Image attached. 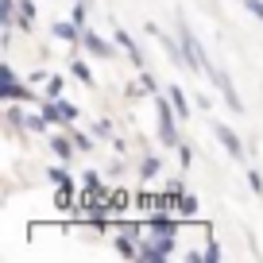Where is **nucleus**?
Wrapping results in <instances>:
<instances>
[{
    "mask_svg": "<svg viewBox=\"0 0 263 263\" xmlns=\"http://www.w3.org/2000/svg\"><path fill=\"white\" fill-rule=\"evenodd\" d=\"M178 47H182V54H186V70H190V74H209V70H213L205 47L197 43L194 27H190L186 20H178Z\"/></svg>",
    "mask_w": 263,
    "mask_h": 263,
    "instance_id": "f257e3e1",
    "label": "nucleus"
},
{
    "mask_svg": "<svg viewBox=\"0 0 263 263\" xmlns=\"http://www.w3.org/2000/svg\"><path fill=\"white\" fill-rule=\"evenodd\" d=\"M155 132H159V143H163V147L178 151V143H182V136H178V112H174V105H171L166 93H159V97H155Z\"/></svg>",
    "mask_w": 263,
    "mask_h": 263,
    "instance_id": "f03ea898",
    "label": "nucleus"
},
{
    "mask_svg": "<svg viewBox=\"0 0 263 263\" xmlns=\"http://www.w3.org/2000/svg\"><path fill=\"white\" fill-rule=\"evenodd\" d=\"M0 101H24V105H35V101H39L35 89H31V82H20L8 62H0Z\"/></svg>",
    "mask_w": 263,
    "mask_h": 263,
    "instance_id": "7ed1b4c3",
    "label": "nucleus"
},
{
    "mask_svg": "<svg viewBox=\"0 0 263 263\" xmlns=\"http://www.w3.org/2000/svg\"><path fill=\"white\" fill-rule=\"evenodd\" d=\"M209 82L217 85V89H221V97H224V105L232 108V112H244V101H240V93H236V85H232V74L229 70H224V66H213V70H209Z\"/></svg>",
    "mask_w": 263,
    "mask_h": 263,
    "instance_id": "20e7f679",
    "label": "nucleus"
},
{
    "mask_svg": "<svg viewBox=\"0 0 263 263\" xmlns=\"http://www.w3.org/2000/svg\"><path fill=\"white\" fill-rule=\"evenodd\" d=\"M213 136H217V143H221V147L229 151L232 159H244V140L236 136V128H232V124H224V120H213Z\"/></svg>",
    "mask_w": 263,
    "mask_h": 263,
    "instance_id": "39448f33",
    "label": "nucleus"
},
{
    "mask_svg": "<svg viewBox=\"0 0 263 263\" xmlns=\"http://www.w3.org/2000/svg\"><path fill=\"white\" fill-rule=\"evenodd\" d=\"M143 229H147L151 236H171V240H178L182 221H178V217H171V213H151L147 221H143Z\"/></svg>",
    "mask_w": 263,
    "mask_h": 263,
    "instance_id": "423d86ee",
    "label": "nucleus"
},
{
    "mask_svg": "<svg viewBox=\"0 0 263 263\" xmlns=\"http://www.w3.org/2000/svg\"><path fill=\"white\" fill-rule=\"evenodd\" d=\"M82 47L89 50L93 58H116V39H105V35H97L93 27L82 31Z\"/></svg>",
    "mask_w": 263,
    "mask_h": 263,
    "instance_id": "0eeeda50",
    "label": "nucleus"
},
{
    "mask_svg": "<svg viewBox=\"0 0 263 263\" xmlns=\"http://www.w3.org/2000/svg\"><path fill=\"white\" fill-rule=\"evenodd\" d=\"M112 39H116V47L124 50V58H128V62L136 66V70H147V62H143V50H140V43L132 39V35L124 31V27H116V35H112Z\"/></svg>",
    "mask_w": 263,
    "mask_h": 263,
    "instance_id": "6e6552de",
    "label": "nucleus"
},
{
    "mask_svg": "<svg viewBox=\"0 0 263 263\" xmlns=\"http://www.w3.org/2000/svg\"><path fill=\"white\" fill-rule=\"evenodd\" d=\"M4 128L12 136H24L27 132V112H24V101H4Z\"/></svg>",
    "mask_w": 263,
    "mask_h": 263,
    "instance_id": "1a4fd4ad",
    "label": "nucleus"
},
{
    "mask_svg": "<svg viewBox=\"0 0 263 263\" xmlns=\"http://www.w3.org/2000/svg\"><path fill=\"white\" fill-rule=\"evenodd\" d=\"M47 147L50 151H54V159H58V163H70V159H74L78 155V147H74V140H70V132H50V143H47Z\"/></svg>",
    "mask_w": 263,
    "mask_h": 263,
    "instance_id": "9d476101",
    "label": "nucleus"
},
{
    "mask_svg": "<svg viewBox=\"0 0 263 263\" xmlns=\"http://www.w3.org/2000/svg\"><path fill=\"white\" fill-rule=\"evenodd\" d=\"M82 31H85V27H82V24H74V20H58V24H50V35H54V39H62V43H78V47H82Z\"/></svg>",
    "mask_w": 263,
    "mask_h": 263,
    "instance_id": "9b49d317",
    "label": "nucleus"
},
{
    "mask_svg": "<svg viewBox=\"0 0 263 263\" xmlns=\"http://www.w3.org/2000/svg\"><path fill=\"white\" fill-rule=\"evenodd\" d=\"M166 97H171L178 120H190V97H186V89H182V85H166Z\"/></svg>",
    "mask_w": 263,
    "mask_h": 263,
    "instance_id": "f8f14e48",
    "label": "nucleus"
},
{
    "mask_svg": "<svg viewBox=\"0 0 263 263\" xmlns=\"http://www.w3.org/2000/svg\"><path fill=\"white\" fill-rule=\"evenodd\" d=\"M35 20H39V8L35 0H20V20H16V31H31Z\"/></svg>",
    "mask_w": 263,
    "mask_h": 263,
    "instance_id": "ddd939ff",
    "label": "nucleus"
},
{
    "mask_svg": "<svg viewBox=\"0 0 263 263\" xmlns=\"http://www.w3.org/2000/svg\"><path fill=\"white\" fill-rule=\"evenodd\" d=\"M16 20H20V0H0V31L16 27Z\"/></svg>",
    "mask_w": 263,
    "mask_h": 263,
    "instance_id": "4468645a",
    "label": "nucleus"
},
{
    "mask_svg": "<svg viewBox=\"0 0 263 263\" xmlns=\"http://www.w3.org/2000/svg\"><path fill=\"white\" fill-rule=\"evenodd\" d=\"M66 132H70V140H74V147L78 151H93V132H82V128H74V124H66Z\"/></svg>",
    "mask_w": 263,
    "mask_h": 263,
    "instance_id": "2eb2a0df",
    "label": "nucleus"
},
{
    "mask_svg": "<svg viewBox=\"0 0 263 263\" xmlns=\"http://www.w3.org/2000/svg\"><path fill=\"white\" fill-rule=\"evenodd\" d=\"M50 128H54V124L43 116V108H39V112H27V132H31V136H47Z\"/></svg>",
    "mask_w": 263,
    "mask_h": 263,
    "instance_id": "dca6fc26",
    "label": "nucleus"
},
{
    "mask_svg": "<svg viewBox=\"0 0 263 263\" xmlns=\"http://www.w3.org/2000/svg\"><path fill=\"white\" fill-rule=\"evenodd\" d=\"M47 182H54V186H70L74 182V174H70V163H54L47 171Z\"/></svg>",
    "mask_w": 263,
    "mask_h": 263,
    "instance_id": "f3484780",
    "label": "nucleus"
},
{
    "mask_svg": "<svg viewBox=\"0 0 263 263\" xmlns=\"http://www.w3.org/2000/svg\"><path fill=\"white\" fill-rule=\"evenodd\" d=\"M70 74H74V78H78L82 85H89V89L97 85V82H93V70H89V66L82 62V58H74V62H70Z\"/></svg>",
    "mask_w": 263,
    "mask_h": 263,
    "instance_id": "a211bd4d",
    "label": "nucleus"
},
{
    "mask_svg": "<svg viewBox=\"0 0 263 263\" xmlns=\"http://www.w3.org/2000/svg\"><path fill=\"white\" fill-rule=\"evenodd\" d=\"M159 171H163L159 155H147V159L140 163V178H143V182H155V174H159Z\"/></svg>",
    "mask_w": 263,
    "mask_h": 263,
    "instance_id": "6ab92c4d",
    "label": "nucleus"
},
{
    "mask_svg": "<svg viewBox=\"0 0 263 263\" xmlns=\"http://www.w3.org/2000/svg\"><path fill=\"white\" fill-rule=\"evenodd\" d=\"M62 89H66V74H50L47 82H43V93H47V97H62Z\"/></svg>",
    "mask_w": 263,
    "mask_h": 263,
    "instance_id": "aec40b11",
    "label": "nucleus"
},
{
    "mask_svg": "<svg viewBox=\"0 0 263 263\" xmlns=\"http://www.w3.org/2000/svg\"><path fill=\"white\" fill-rule=\"evenodd\" d=\"M197 209H201V205H197V197H194V194H182V201H178V217H186V221H190V217H197Z\"/></svg>",
    "mask_w": 263,
    "mask_h": 263,
    "instance_id": "412c9836",
    "label": "nucleus"
},
{
    "mask_svg": "<svg viewBox=\"0 0 263 263\" xmlns=\"http://www.w3.org/2000/svg\"><path fill=\"white\" fill-rule=\"evenodd\" d=\"M132 205V194L128 190H116L112 197H108V209H112V213H120V209H128Z\"/></svg>",
    "mask_w": 263,
    "mask_h": 263,
    "instance_id": "4be33fe9",
    "label": "nucleus"
},
{
    "mask_svg": "<svg viewBox=\"0 0 263 263\" xmlns=\"http://www.w3.org/2000/svg\"><path fill=\"white\" fill-rule=\"evenodd\" d=\"M140 85H143V93H147V97H159V82H155V74H151V70H140Z\"/></svg>",
    "mask_w": 263,
    "mask_h": 263,
    "instance_id": "5701e85b",
    "label": "nucleus"
},
{
    "mask_svg": "<svg viewBox=\"0 0 263 263\" xmlns=\"http://www.w3.org/2000/svg\"><path fill=\"white\" fill-rule=\"evenodd\" d=\"M70 20H74V24H82V27H85V20H89V0H78L74 8H70Z\"/></svg>",
    "mask_w": 263,
    "mask_h": 263,
    "instance_id": "b1692460",
    "label": "nucleus"
},
{
    "mask_svg": "<svg viewBox=\"0 0 263 263\" xmlns=\"http://www.w3.org/2000/svg\"><path fill=\"white\" fill-rule=\"evenodd\" d=\"M89 132L97 136V140H112V124H108V120H93Z\"/></svg>",
    "mask_w": 263,
    "mask_h": 263,
    "instance_id": "393cba45",
    "label": "nucleus"
},
{
    "mask_svg": "<svg viewBox=\"0 0 263 263\" xmlns=\"http://www.w3.org/2000/svg\"><path fill=\"white\" fill-rule=\"evenodd\" d=\"M248 186H252V194H263V174L255 166H248Z\"/></svg>",
    "mask_w": 263,
    "mask_h": 263,
    "instance_id": "a878e982",
    "label": "nucleus"
},
{
    "mask_svg": "<svg viewBox=\"0 0 263 263\" xmlns=\"http://www.w3.org/2000/svg\"><path fill=\"white\" fill-rule=\"evenodd\" d=\"M201 252H205V263H217V259H221V255H224V252H221V244H217V240H209V244L201 248Z\"/></svg>",
    "mask_w": 263,
    "mask_h": 263,
    "instance_id": "bb28decb",
    "label": "nucleus"
},
{
    "mask_svg": "<svg viewBox=\"0 0 263 263\" xmlns=\"http://www.w3.org/2000/svg\"><path fill=\"white\" fill-rule=\"evenodd\" d=\"M82 186H85V190H101V174L93 171V166H89V171L82 174Z\"/></svg>",
    "mask_w": 263,
    "mask_h": 263,
    "instance_id": "cd10ccee",
    "label": "nucleus"
},
{
    "mask_svg": "<svg viewBox=\"0 0 263 263\" xmlns=\"http://www.w3.org/2000/svg\"><path fill=\"white\" fill-rule=\"evenodd\" d=\"M244 8H248V16H255L263 24V0H244Z\"/></svg>",
    "mask_w": 263,
    "mask_h": 263,
    "instance_id": "c85d7f7f",
    "label": "nucleus"
},
{
    "mask_svg": "<svg viewBox=\"0 0 263 263\" xmlns=\"http://www.w3.org/2000/svg\"><path fill=\"white\" fill-rule=\"evenodd\" d=\"M178 163H182V171L194 163V151H190V143H178Z\"/></svg>",
    "mask_w": 263,
    "mask_h": 263,
    "instance_id": "c756f323",
    "label": "nucleus"
},
{
    "mask_svg": "<svg viewBox=\"0 0 263 263\" xmlns=\"http://www.w3.org/2000/svg\"><path fill=\"white\" fill-rule=\"evenodd\" d=\"M166 194H174V197H182V194H186V186H182V178H171V182H166Z\"/></svg>",
    "mask_w": 263,
    "mask_h": 263,
    "instance_id": "7c9ffc66",
    "label": "nucleus"
},
{
    "mask_svg": "<svg viewBox=\"0 0 263 263\" xmlns=\"http://www.w3.org/2000/svg\"><path fill=\"white\" fill-rule=\"evenodd\" d=\"M186 259H190V263H201V259H205V252H197V248H190V252H186Z\"/></svg>",
    "mask_w": 263,
    "mask_h": 263,
    "instance_id": "2f4dec72",
    "label": "nucleus"
}]
</instances>
